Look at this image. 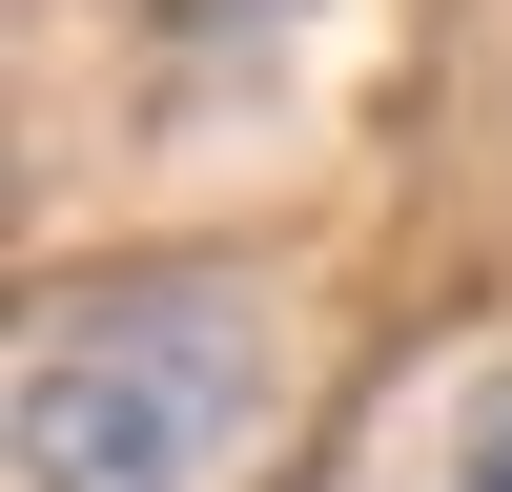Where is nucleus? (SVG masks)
Instances as JSON below:
<instances>
[{
  "instance_id": "1",
  "label": "nucleus",
  "mask_w": 512,
  "mask_h": 492,
  "mask_svg": "<svg viewBox=\"0 0 512 492\" xmlns=\"http://www.w3.org/2000/svg\"><path fill=\"white\" fill-rule=\"evenodd\" d=\"M267 410H287V349L246 267H103V287H41L0 451L21 492H226Z\"/></svg>"
},
{
  "instance_id": "2",
  "label": "nucleus",
  "mask_w": 512,
  "mask_h": 492,
  "mask_svg": "<svg viewBox=\"0 0 512 492\" xmlns=\"http://www.w3.org/2000/svg\"><path fill=\"white\" fill-rule=\"evenodd\" d=\"M451 492H512V369H492L472 410H451Z\"/></svg>"
}]
</instances>
